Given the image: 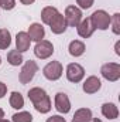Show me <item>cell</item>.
<instances>
[{
  "label": "cell",
  "instance_id": "obj_1",
  "mask_svg": "<svg viewBox=\"0 0 120 122\" xmlns=\"http://www.w3.org/2000/svg\"><path fill=\"white\" fill-rule=\"evenodd\" d=\"M28 99L32 102L34 108L40 112V114H47L51 111V99L48 97V94L45 90L40 88V87H34L28 91Z\"/></svg>",
  "mask_w": 120,
  "mask_h": 122
},
{
  "label": "cell",
  "instance_id": "obj_2",
  "mask_svg": "<svg viewBox=\"0 0 120 122\" xmlns=\"http://www.w3.org/2000/svg\"><path fill=\"white\" fill-rule=\"evenodd\" d=\"M37 71H38V65H37L35 61H32V60L26 61L24 65H23V68H21V71H20V75H18L20 84H23V85L28 84L31 80L34 78V75H35Z\"/></svg>",
  "mask_w": 120,
  "mask_h": 122
},
{
  "label": "cell",
  "instance_id": "obj_3",
  "mask_svg": "<svg viewBox=\"0 0 120 122\" xmlns=\"http://www.w3.org/2000/svg\"><path fill=\"white\" fill-rule=\"evenodd\" d=\"M95 30L99 29V30H107L109 26H110V16L109 13H106L105 10H96L93 11V14L89 17Z\"/></svg>",
  "mask_w": 120,
  "mask_h": 122
},
{
  "label": "cell",
  "instance_id": "obj_4",
  "mask_svg": "<svg viewBox=\"0 0 120 122\" xmlns=\"http://www.w3.org/2000/svg\"><path fill=\"white\" fill-rule=\"evenodd\" d=\"M62 71H64V68H62V64H61L60 61H50V62L42 68L44 77H45L47 80H50V81H57V80H60L61 75H62Z\"/></svg>",
  "mask_w": 120,
  "mask_h": 122
},
{
  "label": "cell",
  "instance_id": "obj_5",
  "mask_svg": "<svg viewBox=\"0 0 120 122\" xmlns=\"http://www.w3.org/2000/svg\"><path fill=\"white\" fill-rule=\"evenodd\" d=\"M100 74L105 80L115 82L120 78V65L117 62H106L100 68Z\"/></svg>",
  "mask_w": 120,
  "mask_h": 122
},
{
  "label": "cell",
  "instance_id": "obj_6",
  "mask_svg": "<svg viewBox=\"0 0 120 122\" xmlns=\"http://www.w3.org/2000/svg\"><path fill=\"white\" fill-rule=\"evenodd\" d=\"M34 54H35V57H38L41 60L50 58L54 54V46H52V43L48 41V40L37 41V44L34 47Z\"/></svg>",
  "mask_w": 120,
  "mask_h": 122
},
{
  "label": "cell",
  "instance_id": "obj_7",
  "mask_svg": "<svg viewBox=\"0 0 120 122\" xmlns=\"http://www.w3.org/2000/svg\"><path fill=\"white\" fill-rule=\"evenodd\" d=\"M83 77H85V68L81 64H78V62L68 64V67H66V78H68V81L76 84V82H81Z\"/></svg>",
  "mask_w": 120,
  "mask_h": 122
},
{
  "label": "cell",
  "instance_id": "obj_8",
  "mask_svg": "<svg viewBox=\"0 0 120 122\" xmlns=\"http://www.w3.org/2000/svg\"><path fill=\"white\" fill-rule=\"evenodd\" d=\"M64 17H65V21H66L68 26L76 27L82 20V11L76 6H68L65 9V16Z\"/></svg>",
  "mask_w": 120,
  "mask_h": 122
},
{
  "label": "cell",
  "instance_id": "obj_9",
  "mask_svg": "<svg viewBox=\"0 0 120 122\" xmlns=\"http://www.w3.org/2000/svg\"><path fill=\"white\" fill-rule=\"evenodd\" d=\"M55 109L60 114H68L71 111V101L65 92H58L55 95Z\"/></svg>",
  "mask_w": 120,
  "mask_h": 122
},
{
  "label": "cell",
  "instance_id": "obj_10",
  "mask_svg": "<svg viewBox=\"0 0 120 122\" xmlns=\"http://www.w3.org/2000/svg\"><path fill=\"white\" fill-rule=\"evenodd\" d=\"M50 26V29L51 31L54 33V34H62L64 31L66 30V21H65V17H64V14H61L58 13L52 20H51V23L48 24Z\"/></svg>",
  "mask_w": 120,
  "mask_h": 122
},
{
  "label": "cell",
  "instance_id": "obj_11",
  "mask_svg": "<svg viewBox=\"0 0 120 122\" xmlns=\"http://www.w3.org/2000/svg\"><path fill=\"white\" fill-rule=\"evenodd\" d=\"M30 44H31V38L26 31L17 33V36H16V48H17V51H20V53L27 51L30 48Z\"/></svg>",
  "mask_w": 120,
  "mask_h": 122
},
{
  "label": "cell",
  "instance_id": "obj_12",
  "mask_svg": "<svg viewBox=\"0 0 120 122\" xmlns=\"http://www.w3.org/2000/svg\"><path fill=\"white\" fill-rule=\"evenodd\" d=\"M76 30H78V34H79L82 38H89L90 36L93 34V31H95V27H93L90 19L88 17V19L81 20V23L76 26Z\"/></svg>",
  "mask_w": 120,
  "mask_h": 122
},
{
  "label": "cell",
  "instance_id": "obj_13",
  "mask_svg": "<svg viewBox=\"0 0 120 122\" xmlns=\"http://www.w3.org/2000/svg\"><path fill=\"white\" fill-rule=\"evenodd\" d=\"M100 88H102V82H100V80H99L97 77H95V75L88 77L86 81L83 82V87H82L83 92H86V94H95V92L99 91Z\"/></svg>",
  "mask_w": 120,
  "mask_h": 122
},
{
  "label": "cell",
  "instance_id": "obj_14",
  "mask_svg": "<svg viewBox=\"0 0 120 122\" xmlns=\"http://www.w3.org/2000/svg\"><path fill=\"white\" fill-rule=\"evenodd\" d=\"M27 34L30 36L31 41H41V40H44L45 30H44V27L40 23H32L28 27V33Z\"/></svg>",
  "mask_w": 120,
  "mask_h": 122
},
{
  "label": "cell",
  "instance_id": "obj_15",
  "mask_svg": "<svg viewBox=\"0 0 120 122\" xmlns=\"http://www.w3.org/2000/svg\"><path fill=\"white\" fill-rule=\"evenodd\" d=\"M102 114L107 119H116L119 117V108L113 102H106L102 105Z\"/></svg>",
  "mask_w": 120,
  "mask_h": 122
},
{
  "label": "cell",
  "instance_id": "obj_16",
  "mask_svg": "<svg viewBox=\"0 0 120 122\" xmlns=\"http://www.w3.org/2000/svg\"><path fill=\"white\" fill-rule=\"evenodd\" d=\"M92 111L89 108H79L74 117H72V122H90L92 121Z\"/></svg>",
  "mask_w": 120,
  "mask_h": 122
},
{
  "label": "cell",
  "instance_id": "obj_17",
  "mask_svg": "<svg viewBox=\"0 0 120 122\" xmlns=\"http://www.w3.org/2000/svg\"><path fill=\"white\" fill-rule=\"evenodd\" d=\"M68 50H69V54L72 57H81L85 53V44L81 40H74V41L69 43Z\"/></svg>",
  "mask_w": 120,
  "mask_h": 122
},
{
  "label": "cell",
  "instance_id": "obj_18",
  "mask_svg": "<svg viewBox=\"0 0 120 122\" xmlns=\"http://www.w3.org/2000/svg\"><path fill=\"white\" fill-rule=\"evenodd\" d=\"M60 11L57 10V7H52V6H47L41 10V20L44 24H50L51 20L58 14Z\"/></svg>",
  "mask_w": 120,
  "mask_h": 122
},
{
  "label": "cell",
  "instance_id": "obj_19",
  "mask_svg": "<svg viewBox=\"0 0 120 122\" xmlns=\"http://www.w3.org/2000/svg\"><path fill=\"white\" fill-rule=\"evenodd\" d=\"M23 56H21V53L20 51H17V50H10L9 53H7V62L10 64V65H13V67H17V65H20V64H23Z\"/></svg>",
  "mask_w": 120,
  "mask_h": 122
},
{
  "label": "cell",
  "instance_id": "obj_20",
  "mask_svg": "<svg viewBox=\"0 0 120 122\" xmlns=\"http://www.w3.org/2000/svg\"><path fill=\"white\" fill-rule=\"evenodd\" d=\"M9 102H10L11 108H14V109H21L24 107V98H23V95L20 92H17V91L11 92Z\"/></svg>",
  "mask_w": 120,
  "mask_h": 122
},
{
  "label": "cell",
  "instance_id": "obj_21",
  "mask_svg": "<svg viewBox=\"0 0 120 122\" xmlns=\"http://www.w3.org/2000/svg\"><path fill=\"white\" fill-rule=\"evenodd\" d=\"M11 44V34L7 29H0V50L9 48Z\"/></svg>",
  "mask_w": 120,
  "mask_h": 122
},
{
  "label": "cell",
  "instance_id": "obj_22",
  "mask_svg": "<svg viewBox=\"0 0 120 122\" xmlns=\"http://www.w3.org/2000/svg\"><path fill=\"white\" fill-rule=\"evenodd\" d=\"M11 122H32V115L27 111H21L11 117Z\"/></svg>",
  "mask_w": 120,
  "mask_h": 122
},
{
  "label": "cell",
  "instance_id": "obj_23",
  "mask_svg": "<svg viewBox=\"0 0 120 122\" xmlns=\"http://www.w3.org/2000/svg\"><path fill=\"white\" fill-rule=\"evenodd\" d=\"M110 24H112V30L115 34H120V14L116 13L110 17Z\"/></svg>",
  "mask_w": 120,
  "mask_h": 122
},
{
  "label": "cell",
  "instance_id": "obj_24",
  "mask_svg": "<svg viewBox=\"0 0 120 122\" xmlns=\"http://www.w3.org/2000/svg\"><path fill=\"white\" fill-rule=\"evenodd\" d=\"M16 6V0H0V7L3 10H13Z\"/></svg>",
  "mask_w": 120,
  "mask_h": 122
},
{
  "label": "cell",
  "instance_id": "obj_25",
  "mask_svg": "<svg viewBox=\"0 0 120 122\" xmlns=\"http://www.w3.org/2000/svg\"><path fill=\"white\" fill-rule=\"evenodd\" d=\"M76 3L79 4L81 9H90L93 4V0H76Z\"/></svg>",
  "mask_w": 120,
  "mask_h": 122
},
{
  "label": "cell",
  "instance_id": "obj_26",
  "mask_svg": "<svg viewBox=\"0 0 120 122\" xmlns=\"http://www.w3.org/2000/svg\"><path fill=\"white\" fill-rule=\"evenodd\" d=\"M47 122H66L65 121V118L64 117H61V115H52V117H50Z\"/></svg>",
  "mask_w": 120,
  "mask_h": 122
},
{
  "label": "cell",
  "instance_id": "obj_27",
  "mask_svg": "<svg viewBox=\"0 0 120 122\" xmlns=\"http://www.w3.org/2000/svg\"><path fill=\"white\" fill-rule=\"evenodd\" d=\"M6 92H7V87H6V84L0 81V98H3V97L6 95Z\"/></svg>",
  "mask_w": 120,
  "mask_h": 122
},
{
  "label": "cell",
  "instance_id": "obj_28",
  "mask_svg": "<svg viewBox=\"0 0 120 122\" xmlns=\"http://www.w3.org/2000/svg\"><path fill=\"white\" fill-rule=\"evenodd\" d=\"M20 1H21L23 4H26V6H30V4H32L35 0H20Z\"/></svg>",
  "mask_w": 120,
  "mask_h": 122
},
{
  "label": "cell",
  "instance_id": "obj_29",
  "mask_svg": "<svg viewBox=\"0 0 120 122\" xmlns=\"http://www.w3.org/2000/svg\"><path fill=\"white\" fill-rule=\"evenodd\" d=\"M119 46H120V43H116V47H115V48H116V54H117V56H120V50H119Z\"/></svg>",
  "mask_w": 120,
  "mask_h": 122
},
{
  "label": "cell",
  "instance_id": "obj_30",
  "mask_svg": "<svg viewBox=\"0 0 120 122\" xmlns=\"http://www.w3.org/2000/svg\"><path fill=\"white\" fill-rule=\"evenodd\" d=\"M3 118H4V111H3V109L0 108V121H1Z\"/></svg>",
  "mask_w": 120,
  "mask_h": 122
},
{
  "label": "cell",
  "instance_id": "obj_31",
  "mask_svg": "<svg viewBox=\"0 0 120 122\" xmlns=\"http://www.w3.org/2000/svg\"><path fill=\"white\" fill-rule=\"evenodd\" d=\"M90 122H102V121H100L99 118H92V121H90Z\"/></svg>",
  "mask_w": 120,
  "mask_h": 122
},
{
  "label": "cell",
  "instance_id": "obj_32",
  "mask_svg": "<svg viewBox=\"0 0 120 122\" xmlns=\"http://www.w3.org/2000/svg\"><path fill=\"white\" fill-rule=\"evenodd\" d=\"M0 122H11V121H7V119H1Z\"/></svg>",
  "mask_w": 120,
  "mask_h": 122
},
{
  "label": "cell",
  "instance_id": "obj_33",
  "mask_svg": "<svg viewBox=\"0 0 120 122\" xmlns=\"http://www.w3.org/2000/svg\"><path fill=\"white\" fill-rule=\"evenodd\" d=\"M0 64H1V57H0Z\"/></svg>",
  "mask_w": 120,
  "mask_h": 122
}]
</instances>
